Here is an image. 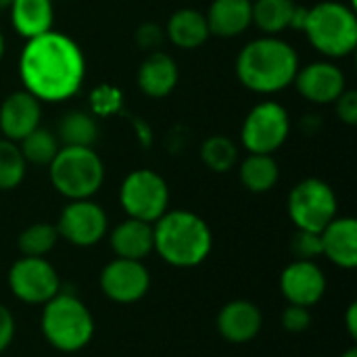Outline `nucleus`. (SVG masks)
Listing matches in <instances>:
<instances>
[{
    "label": "nucleus",
    "mask_w": 357,
    "mask_h": 357,
    "mask_svg": "<svg viewBox=\"0 0 357 357\" xmlns=\"http://www.w3.org/2000/svg\"><path fill=\"white\" fill-rule=\"evenodd\" d=\"M10 6V0H0V8H8Z\"/></svg>",
    "instance_id": "obj_40"
},
{
    "label": "nucleus",
    "mask_w": 357,
    "mask_h": 357,
    "mask_svg": "<svg viewBox=\"0 0 357 357\" xmlns=\"http://www.w3.org/2000/svg\"><path fill=\"white\" fill-rule=\"evenodd\" d=\"M280 293L287 303L312 310L326 293V274L318 261L293 259L280 274Z\"/></svg>",
    "instance_id": "obj_13"
},
{
    "label": "nucleus",
    "mask_w": 357,
    "mask_h": 357,
    "mask_svg": "<svg viewBox=\"0 0 357 357\" xmlns=\"http://www.w3.org/2000/svg\"><path fill=\"white\" fill-rule=\"evenodd\" d=\"M305 19H307V8L297 4L295 10H293V17H291V27L293 29H301L303 31V25H305Z\"/></svg>",
    "instance_id": "obj_37"
},
{
    "label": "nucleus",
    "mask_w": 357,
    "mask_h": 357,
    "mask_svg": "<svg viewBox=\"0 0 357 357\" xmlns=\"http://www.w3.org/2000/svg\"><path fill=\"white\" fill-rule=\"evenodd\" d=\"M10 21L21 38H33L52 29V0H10Z\"/></svg>",
    "instance_id": "obj_22"
},
{
    "label": "nucleus",
    "mask_w": 357,
    "mask_h": 357,
    "mask_svg": "<svg viewBox=\"0 0 357 357\" xmlns=\"http://www.w3.org/2000/svg\"><path fill=\"white\" fill-rule=\"evenodd\" d=\"M134 38H136V44L140 48L153 52V50H159L161 48V44L165 40V31L157 23H142V25H138Z\"/></svg>",
    "instance_id": "obj_33"
},
{
    "label": "nucleus",
    "mask_w": 357,
    "mask_h": 357,
    "mask_svg": "<svg viewBox=\"0 0 357 357\" xmlns=\"http://www.w3.org/2000/svg\"><path fill=\"white\" fill-rule=\"evenodd\" d=\"M42 121V102L27 90H17L8 94L0 105V134L19 142L29 132H33Z\"/></svg>",
    "instance_id": "obj_16"
},
{
    "label": "nucleus",
    "mask_w": 357,
    "mask_h": 357,
    "mask_svg": "<svg viewBox=\"0 0 357 357\" xmlns=\"http://www.w3.org/2000/svg\"><path fill=\"white\" fill-rule=\"evenodd\" d=\"M220 337L232 345H247L259 337L264 328V314L259 305L249 299H234L222 305L215 318Z\"/></svg>",
    "instance_id": "obj_15"
},
{
    "label": "nucleus",
    "mask_w": 357,
    "mask_h": 357,
    "mask_svg": "<svg viewBox=\"0 0 357 357\" xmlns=\"http://www.w3.org/2000/svg\"><path fill=\"white\" fill-rule=\"evenodd\" d=\"M52 188L69 199H92L105 182V163L92 146H61L48 163Z\"/></svg>",
    "instance_id": "obj_5"
},
{
    "label": "nucleus",
    "mask_w": 357,
    "mask_h": 357,
    "mask_svg": "<svg viewBox=\"0 0 357 357\" xmlns=\"http://www.w3.org/2000/svg\"><path fill=\"white\" fill-rule=\"evenodd\" d=\"M303 31L320 54L331 59L347 56L357 46L356 10L337 0L318 2L307 8Z\"/></svg>",
    "instance_id": "obj_6"
},
{
    "label": "nucleus",
    "mask_w": 357,
    "mask_h": 357,
    "mask_svg": "<svg viewBox=\"0 0 357 357\" xmlns=\"http://www.w3.org/2000/svg\"><path fill=\"white\" fill-rule=\"evenodd\" d=\"M253 0H213L205 19L209 33L218 38H236L251 25Z\"/></svg>",
    "instance_id": "obj_21"
},
{
    "label": "nucleus",
    "mask_w": 357,
    "mask_h": 357,
    "mask_svg": "<svg viewBox=\"0 0 357 357\" xmlns=\"http://www.w3.org/2000/svg\"><path fill=\"white\" fill-rule=\"evenodd\" d=\"M345 328L349 333V337L356 341L357 339V303H349L347 307V314H345Z\"/></svg>",
    "instance_id": "obj_36"
},
{
    "label": "nucleus",
    "mask_w": 357,
    "mask_h": 357,
    "mask_svg": "<svg viewBox=\"0 0 357 357\" xmlns=\"http://www.w3.org/2000/svg\"><path fill=\"white\" fill-rule=\"evenodd\" d=\"M15 299L27 305H44L61 291V276L46 257L21 255L6 274Z\"/></svg>",
    "instance_id": "obj_10"
},
{
    "label": "nucleus",
    "mask_w": 357,
    "mask_h": 357,
    "mask_svg": "<svg viewBox=\"0 0 357 357\" xmlns=\"http://www.w3.org/2000/svg\"><path fill=\"white\" fill-rule=\"evenodd\" d=\"M27 172V163L17 142L0 138V190L17 188Z\"/></svg>",
    "instance_id": "obj_29"
},
{
    "label": "nucleus",
    "mask_w": 357,
    "mask_h": 357,
    "mask_svg": "<svg viewBox=\"0 0 357 357\" xmlns=\"http://www.w3.org/2000/svg\"><path fill=\"white\" fill-rule=\"evenodd\" d=\"M56 138L61 146H94L98 138V123L92 113L69 111L59 123Z\"/></svg>",
    "instance_id": "obj_25"
},
{
    "label": "nucleus",
    "mask_w": 357,
    "mask_h": 357,
    "mask_svg": "<svg viewBox=\"0 0 357 357\" xmlns=\"http://www.w3.org/2000/svg\"><path fill=\"white\" fill-rule=\"evenodd\" d=\"M19 77L40 102H59L75 96L86 77V59L75 40L48 29L27 38L19 56Z\"/></svg>",
    "instance_id": "obj_1"
},
{
    "label": "nucleus",
    "mask_w": 357,
    "mask_h": 357,
    "mask_svg": "<svg viewBox=\"0 0 357 357\" xmlns=\"http://www.w3.org/2000/svg\"><path fill=\"white\" fill-rule=\"evenodd\" d=\"M180 79V69L174 56L163 50H153L138 67L136 84L151 98H163L174 92Z\"/></svg>",
    "instance_id": "obj_18"
},
{
    "label": "nucleus",
    "mask_w": 357,
    "mask_h": 357,
    "mask_svg": "<svg viewBox=\"0 0 357 357\" xmlns=\"http://www.w3.org/2000/svg\"><path fill=\"white\" fill-rule=\"evenodd\" d=\"M100 293L119 305H132L146 297L151 289V272L144 261L115 257L102 266L98 274Z\"/></svg>",
    "instance_id": "obj_12"
},
{
    "label": "nucleus",
    "mask_w": 357,
    "mask_h": 357,
    "mask_svg": "<svg viewBox=\"0 0 357 357\" xmlns=\"http://www.w3.org/2000/svg\"><path fill=\"white\" fill-rule=\"evenodd\" d=\"M119 205L128 218L155 224L169 209V186L153 169H134L121 182Z\"/></svg>",
    "instance_id": "obj_8"
},
{
    "label": "nucleus",
    "mask_w": 357,
    "mask_h": 357,
    "mask_svg": "<svg viewBox=\"0 0 357 357\" xmlns=\"http://www.w3.org/2000/svg\"><path fill=\"white\" fill-rule=\"evenodd\" d=\"M211 249L209 224L188 209H167L153 224V251L172 268H197L207 261Z\"/></svg>",
    "instance_id": "obj_3"
},
{
    "label": "nucleus",
    "mask_w": 357,
    "mask_h": 357,
    "mask_svg": "<svg viewBox=\"0 0 357 357\" xmlns=\"http://www.w3.org/2000/svg\"><path fill=\"white\" fill-rule=\"evenodd\" d=\"M287 211L295 230L322 232L337 218L339 203L328 182L320 178H305L289 192Z\"/></svg>",
    "instance_id": "obj_7"
},
{
    "label": "nucleus",
    "mask_w": 357,
    "mask_h": 357,
    "mask_svg": "<svg viewBox=\"0 0 357 357\" xmlns=\"http://www.w3.org/2000/svg\"><path fill=\"white\" fill-rule=\"evenodd\" d=\"M123 105V94L119 88L111 86V84H100L92 90L90 94V107H92V115L96 117H107L113 113H119Z\"/></svg>",
    "instance_id": "obj_30"
},
{
    "label": "nucleus",
    "mask_w": 357,
    "mask_h": 357,
    "mask_svg": "<svg viewBox=\"0 0 357 357\" xmlns=\"http://www.w3.org/2000/svg\"><path fill=\"white\" fill-rule=\"evenodd\" d=\"M59 243V232L54 224L36 222L21 230L17 238V247L25 257H46Z\"/></svg>",
    "instance_id": "obj_28"
},
{
    "label": "nucleus",
    "mask_w": 357,
    "mask_h": 357,
    "mask_svg": "<svg viewBox=\"0 0 357 357\" xmlns=\"http://www.w3.org/2000/svg\"><path fill=\"white\" fill-rule=\"evenodd\" d=\"M293 84L297 92L314 105H333L347 90L343 69L331 61H316L299 67Z\"/></svg>",
    "instance_id": "obj_14"
},
{
    "label": "nucleus",
    "mask_w": 357,
    "mask_h": 357,
    "mask_svg": "<svg viewBox=\"0 0 357 357\" xmlns=\"http://www.w3.org/2000/svg\"><path fill=\"white\" fill-rule=\"evenodd\" d=\"M280 324L287 333L301 335V333L310 331V326H312V312L307 307L287 303V307L280 316Z\"/></svg>",
    "instance_id": "obj_32"
},
{
    "label": "nucleus",
    "mask_w": 357,
    "mask_h": 357,
    "mask_svg": "<svg viewBox=\"0 0 357 357\" xmlns=\"http://www.w3.org/2000/svg\"><path fill=\"white\" fill-rule=\"evenodd\" d=\"M4 50H6V40H4V33L0 31V61L4 56Z\"/></svg>",
    "instance_id": "obj_38"
},
{
    "label": "nucleus",
    "mask_w": 357,
    "mask_h": 357,
    "mask_svg": "<svg viewBox=\"0 0 357 357\" xmlns=\"http://www.w3.org/2000/svg\"><path fill=\"white\" fill-rule=\"evenodd\" d=\"M54 226L59 238L67 241L73 247L88 249L98 245L107 236L109 215L92 199H79V201H69L63 207L59 222Z\"/></svg>",
    "instance_id": "obj_11"
},
{
    "label": "nucleus",
    "mask_w": 357,
    "mask_h": 357,
    "mask_svg": "<svg viewBox=\"0 0 357 357\" xmlns=\"http://www.w3.org/2000/svg\"><path fill=\"white\" fill-rule=\"evenodd\" d=\"M291 251L295 259H305V261H316L322 257V238L320 232H310V230H295L291 238Z\"/></svg>",
    "instance_id": "obj_31"
},
{
    "label": "nucleus",
    "mask_w": 357,
    "mask_h": 357,
    "mask_svg": "<svg viewBox=\"0 0 357 357\" xmlns=\"http://www.w3.org/2000/svg\"><path fill=\"white\" fill-rule=\"evenodd\" d=\"M40 331L44 341L61 354H77L94 339V316L73 293L59 291L42 305Z\"/></svg>",
    "instance_id": "obj_4"
},
{
    "label": "nucleus",
    "mask_w": 357,
    "mask_h": 357,
    "mask_svg": "<svg viewBox=\"0 0 357 357\" xmlns=\"http://www.w3.org/2000/svg\"><path fill=\"white\" fill-rule=\"evenodd\" d=\"M15 333H17L15 316L10 314V310L6 305L0 303V356L13 345Z\"/></svg>",
    "instance_id": "obj_35"
},
{
    "label": "nucleus",
    "mask_w": 357,
    "mask_h": 357,
    "mask_svg": "<svg viewBox=\"0 0 357 357\" xmlns=\"http://www.w3.org/2000/svg\"><path fill=\"white\" fill-rule=\"evenodd\" d=\"M238 176L243 186L249 192L264 195L270 192L278 180H280V167L274 155H259V153H249L238 167Z\"/></svg>",
    "instance_id": "obj_23"
},
{
    "label": "nucleus",
    "mask_w": 357,
    "mask_h": 357,
    "mask_svg": "<svg viewBox=\"0 0 357 357\" xmlns=\"http://www.w3.org/2000/svg\"><path fill=\"white\" fill-rule=\"evenodd\" d=\"M201 161L215 174H226L238 165V146L222 134H213L203 140L199 149Z\"/></svg>",
    "instance_id": "obj_27"
},
{
    "label": "nucleus",
    "mask_w": 357,
    "mask_h": 357,
    "mask_svg": "<svg viewBox=\"0 0 357 357\" xmlns=\"http://www.w3.org/2000/svg\"><path fill=\"white\" fill-rule=\"evenodd\" d=\"M291 134L289 111L276 100L257 102L245 117L241 140L247 153L274 155Z\"/></svg>",
    "instance_id": "obj_9"
},
{
    "label": "nucleus",
    "mask_w": 357,
    "mask_h": 357,
    "mask_svg": "<svg viewBox=\"0 0 357 357\" xmlns=\"http://www.w3.org/2000/svg\"><path fill=\"white\" fill-rule=\"evenodd\" d=\"M335 111L339 115V119L347 126H356L357 123V92L356 90H345L335 102Z\"/></svg>",
    "instance_id": "obj_34"
},
{
    "label": "nucleus",
    "mask_w": 357,
    "mask_h": 357,
    "mask_svg": "<svg viewBox=\"0 0 357 357\" xmlns=\"http://www.w3.org/2000/svg\"><path fill=\"white\" fill-rule=\"evenodd\" d=\"M17 144H19V151H21L25 163L46 165V167H48V163L54 159V155L61 149V142H59L56 134L50 132L48 128H42V126H38L33 132H29Z\"/></svg>",
    "instance_id": "obj_26"
},
{
    "label": "nucleus",
    "mask_w": 357,
    "mask_h": 357,
    "mask_svg": "<svg viewBox=\"0 0 357 357\" xmlns=\"http://www.w3.org/2000/svg\"><path fill=\"white\" fill-rule=\"evenodd\" d=\"M295 6L293 0H255L251 2V25L266 36H276L291 27Z\"/></svg>",
    "instance_id": "obj_24"
},
{
    "label": "nucleus",
    "mask_w": 357,
    "mask_h": 357,
    "mask_svg": "<svg viewBox=\"0 0 357 357\" xmlns=\"http://www.w3.org/2000/svg\"><path fill=\"white\" fill-rule=\"evenodd\" d=\"M322 257L341 270L357 268V222L349 215H337L322 232Z\"/></svg>",
    "instance_id": "obj_17"
},
{
    "label": "nucleus",
    "mask_w": 357,
    "mask_h": 357,
    "mask_svg": "<svg viewBox=\"0 0 357 357\" xmlns=\"http://www.w3.org/2000/svg\"><path fill=\"white\" fill-rule=\"evenodd\" d=\"M339 357H357V349L356 347H351V349H347L345 354H341Z\"/></svg>",
    "instance_id": "obj_39"
},
{
    "label": "nucleus",
    "mask_w": 357,
    "mask_h": 357,
    "mask_svg": "<svg viewBox=\"0 0 357 357\" xmlns=\"http://www.w3.org/2000/svg\"><path fill=\"white\" fill-rule=\"evenodd\" d=\"M109 245L115 257L142 261L153 253V224L128 218L109 232Z\"/></svg>",
    "instance_id": "obj_19"
},
{
    "label": "nucleus",
    "mask_w": 357,
    "mask_h": 357,
    "mask_svg": "<svg viewBox=\"0 0 357 357\" xmlns=\"http://www.w3.org/2000/svg\"><path fill=\"white\" fill-rule=\"evenodd\" d=\"M165 38L182 50H195L199 46H203L207 42L209 33V25L207 19L201 10L197 8H178L169 15L165 27Z\"/></svg>",
    "instance_id": "obj_20"
},
{
    "label": "nucleus",
    "mask_w": 357,
    "mask_h": 357,
    "mask_svg": "<svg viewBox=\"0 0 357 357\" xmlns=\"http://www.w3.org/2000/svg\"><path fill=\"white\" fill-rule=\"evenodd\" d=\"M299 67L297 50L276 36H261L247 42L234 63L238 82L257 94H276L289 88Z\"/></svg>",
    "instance_id": "obj_2"
}]
</instances>
